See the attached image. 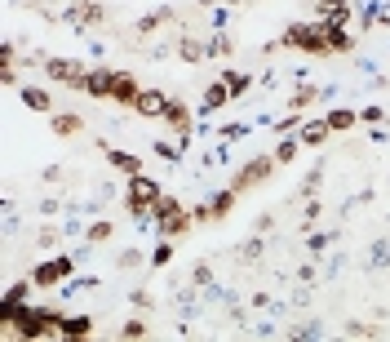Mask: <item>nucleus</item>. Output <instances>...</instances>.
<instances>
[{
    "mask_svg": "<svg viewBox=\"0 0 390 342\" xmlns=\"http://www.w3.org/2000/svg\"><path fill=\"white\" fill-rule=\"evenodd\" d=\"M160 120H164L168 129H173V134H178L182 142L191 138V125H195V120H191V107H186L182 98H168V103H164V116H160Z\"/></svg>",
    "mask_w": 390,
    "mask_h": 342,
    "instance_id": "6",
    "label": "nucleus"
},
{
    "mask_svg": "<svg viewBox=\"0 0 390 342\" xmlns=\"http://www.w3.org/2000/svg\"><path fill=\"white\" fill-rule=\"evenodd\" d=\"M31 289H36V285H31V280H18V285H9V293H5V302H0V320H5V316H13V312H18V307H27V298H31Z\"/></svg>",
    "mask_w": 390,
    "mask_h": 342,
    "instance_id": "9",
    "label": "nucleus"
},
{
    "mask_svg": "<svg viewBox=\"0 0 390 342\" xmlns=\"http://www.w3.org/2000/svg\"><path fill=\"white\" fill-rule=\"evenodd\" d=\"M360 120H368V125H382V120H386V111H382V107H360Z\"/></svg>",
    "mask_w": 390,
    "mask_h": 342,
    "instance_id": "29",
    "label": "nucleus"
},
{
    "mask_svg": "<svg viewBox=\"0 0 390 342\" xmlns=\"http://www.w3.org/2000/svg\"><path fill=\"white\" fill-rule=\"evenodd\" d=\"M93 320L89 316H62V338H89Z\"/></svg>",
    "mask_w": 390,
    "mask_h": 342,
    "instance_id": "12",
    "label": "nucleus"
},
{
    "mask_svg": "<svg viewBox=\"0 0 390 342\" xmlns=\"http://www.w3.org/2000/svg\"><path fill=\"white\" fill-rule=\"evenodd\" d=\"M107 160H111L115 169H125V173H142V160L129 156V152H111V147H107Z\"/></svg>",
    "mask_w": 390,
    "mask_h": 342,
    "instance_id": "18",
    "label": "nucleus"
},
{
    "mask_svg": "<svg viewBox=\"0 0 390 342\" xmlns=\"http://www.w3.org/2000/svg\"><path fill=\"white\" fill-rule=\"evenodd\" d=\"M315 5H319V13H324V18H328V13H337V9H346V0H315Z\"/></svg>",
    "mask_w": 390,
    "mask_h": 342,
    "instance_id": "31",
    "label": "nucleus"
},
{
    "mask_svg": "<svg viewBox=\"0 0 390 342\" xmlns=\"http://www.w3.org/2000/svg\"><path fill=\"white\" fill-rule=\"evenodd\" d=\"M302 152V142H297V134H284V142L275 147V152H270V156H275V165H288V160H293Z\"/></svg>",
    "mask_w": 390,
    "mask_h": 342,
    "instance_id": "19",
    "label": "nucleus"
},
{
    "mask_svg": "<svg viewBox=\"0 0 390 342\" xmlns=\"http://www.w3.org/2000/svg\"><path fill=\"white\" fill-rule=\"evenodd\" d=\"M164 103H168V98L160 89H142L138 103H133V111H138V116H164Z\"/></svg>",
    "mask_w": 390,
    "mask_h": 342,
    "instance_id": "11",
    "label": "nucleus"
},
{
    "mask_svg": "<svg viewBox=\"0 0 390 342\" xmlns=\"http://www.w3.org/2000/svg\"><path fill=\"white\" fill-rule=\"evenodd\" d=\"M270 169H275V156H258V160H248V165L235 173V191H248V187H258V183H266L270 178Z\"/></svg>",
    "mask_w": 390,
    "mask_h": 342,
    "instance_id": "5",
    "label": "nucleus"
},
{
    "mask_svg": "<svg viewBox=\"0 0 390 342\" xmlns=\"http://www.w3.org/2000/svg\"><path fill=\"white\" fill-rule=\"evenodd\" d=\"M319 98H324V93H319L315 85H302V89H297L293 98H288V107H293V111H306L311 103H319Z\"/></svg>",
    "mask_w": 390,
    "mask_h": 342,
    "instance_id": "17",
    "label": "nucleus"
},
{
    "mask_svg": "<svg viewBox=\"0 0 390 342\" xmlns=\"http://www.w3.org/2000/svg\"><path fill=\"white\" fill-rule=\"evenodd\" d=\"M23 103H27L31 111H49V107H54V103H49V93L36 89V85H23Z\"/></svg>",
    "mask_w": 390,
    "mask_h": 342,
    "instance_id": "20",
    "label": "nucleus"
},
{
    "mask_svg": "<svg viewBox=\"0 0 390 342\" xmlns=\"http://www.w3.org/2000/svg\"><path fill=\"white\" fill-rule=\"evenodd\" d=\"M156 200H160V183H156V178H147V173H129V200H125L129 214H133V218H151Z\"/></svg>",
    "mask_w": 390,
    "mask_h": 342,
    "instance_id": "2",
    "label": "nucleus"
},
{
    "mask_svg": "<svg viewBox=\"0 0 390 342\" xmlns=\"http://www.w3.org/2000/svg\"><path fill=\"white\" fill-rule=\"evenodd\" d=\"M115 76H120V72H111V67H93V72H89V80H84V93H93V98H111Z\"/></svg>",
    "mask_w": 390,
    "mask_h": 342,
    "instance_id": "7",
    "label": "nucleus"
},
{
    "mask_svg": "<svg viewBox=\"0 0 390 342\" xmlns=\"http://www.w3.org/2000/svg\"><path fill=\"white\" fill-rule=\"evenodd\" d=\"M280 45L306 49V54H333V45H328V23H293V27L280 36Z\"/></svg>",
    "mask_w": 390,
    "mask_h": 342,
    "instance_id": "1",
    "label": "nucleus"
},
{
    "mask_svg": "<svg viewBox=\"0 0 390 342\" xmlns=\"http://www.w3.org/2000/svg\"><path fill=\"white\" fill-rule=\"evenodd\" d=\"M120 338H147V320H129L120 329Z\"/></svg>",
    "mask_w": 390,
    "mask_h": 342,
    "instance_id": "26",
    "label": "nucleus"
},
{
    "mask_svg": "<svg viewBox=\"0 0 390 342\" xmlns=\"http://www.w3.org/2000/svg\"><path fill=\"white\" fill-rule=\"evenodd\" d=\"M178 54H182L186 62H195V58H205V54H209V49H205V45H200V40H191V36H182V40H178Z\"/></svg>",
    "mask_w": 390,
    "mask_h": 342,
    "instance_id": "23",
    "label": "nucleus"
},
{
    "mask_svg": "<svg viewBox=\"0 0 390 342\" xmlns=\"http://www.w3.org/2000/svg\"><path fill=\"white\" fill-rule=\"evenodd\" d=\"M222 80H226V89H231V98H235V93H244V89L253 85V76H248V72H222Z\"/></svg>",
    "mask_w": 390,
    "mask_h": 342,
    "instance_id": "22",
    "label": "nucleus"
},
{
    "mask_svg": "<svg viewBox=\"0 0 390 342\" xmlns=\"http://www.w3.org/2000/svg\"><path fill=\"white\" fill-rule=\"evenodd\" d=\"M138 93H142V85H138L129 72L115 76V89H111V103H115V107H133V103H138Z\"/></svg>",
    "mask_w": 390,
    "mask_h": 342,
    "instance_id": "8",
    "label": "nucleus"
},
{
    "mask_svg": "<svg viewBox=\"0 0 390 342\" xmlns=\"http://www.w3.org/2000/svg\"><path fill=\"white\" fill-rule=\"evenodd\" d=\"M328 134H333L328 120H306V125L297 129V142H302V147H324V142H328Z\"/></svg>",
    "mask_w": 390,
    "mask_h": 342,
    "instance_id": "10",
    "label": "nucleus"
},
{
    "mask_svg": "<svg viewBox=\"0 0 390 342\" xmlns=\"http://www.w3.org/2000/svg\"><path fill=\"white\" fill-rule=\"evenodd\" d=\"M328 45H333V54H350V49H355L346 27H328Z\"/></svg>",
    "mask_w": 390,
    "mask_h": 342,
    "instance_id": "21",
    "label": "nucleus"
},
{
    "mask_svg": "<svg viewBox=\"0 0 390 342\" xmlns=\"http://www.w3.org/2000/svg\"><path fill=\"white\" fill-rule=\"evenodd\" d=\"M45 72H49V80L71 85V89H84V80H89V72H84L80 62H71V58H45Z\"/></svg>",
    "mask_w": 390,
    "mask_h": 342,
    "instance_id": "4",
    "label": "nucleus"
},
{
    "mask_svg": "<svg viewBox=\"0 0 390 342\" xmlns=\"http://www.w3.org/2000/svg\"><path fill=\"white\" fill-rule=\"evenodd\" d=\"M346 334L350 338H377L382 329H372V324H346Z\"/></svg>",
    "mask_w": 390,
    "mask_h": 342,
    "instance_id": "28",
    "label": "nucleus"
},
{
    "mask_svg": "<svg viewBox=\"0 0 390 342\" xmlns=\"http://www.w3.org/2000/svg\"><path fill=\"white\" fill-rule=\"evenodd\" d=\"M168 258H173V244H168V240H164V244H160V249H156V253H151V263H156V267H164V263H168Z\"/></svg>",
    "mask_w": 390,
    "mask_h": 342,
    "instance_id": "30",
    "label": "nucleus"
},
{
    "mask_svg": "<svg viewBox=\"0 0 390 342\" xmlns=\"http://www.w3.org/2000/svg\"><path fill=\"white\" fill-rule=\"evenodd\" d=\"M156 152H160L164 160H178V156H182V152H178V147H168V142H160V147H156Z\"/></svg>",
    "mask_w": 390,
    "mask_h": 342,
    "instance_id": "32",
    "label": "nucleus"
},
{
    "mask_svg": "<svg viewBox=\"0 0 390 342\" xmlns=\"http://www.w3.org/2000/svg\"><path fill=\"white\" fill-rule=\"evenodd\" d=\"M328 129L333 134H342V129H355V120H360V111H346V107H337V111H328Z\"/></svg>",
    "mask_w": 390,
    "mask_h": 342,
    "instance_id": "14",
    "label": "nucleus"
},
{
    "mask_svg": "<svg viewBox=\"0 0 390 342\" xmlns=\"http://www.w3.org/2000/svg\"><path fill=\"white\" fill-rule=\"evenodd\" d=\"M115 263H120L125 271H133V267H138V263H142V253H138V249H125L120 258H115Z\"/></svg>",
    "mask_w": 390,
    "mask_h": 342,
    "instance_id": "27",
    "label": "nucleus"
},
{
    "mask_svg": "<svg viewBox=\"0 0 390 342\" xmlns=\"http://www.w3.org/2000/svg\"><path fill=\"white\" fill-rule=\"evenodd\" d=\"M71 271H76V258L62 253V258H54V263H36V271H31V285H36V289H54V285L67 280Z\"/></svg>",
    "mask_w": 390,
    "mask_h": 342,
    "instance_id": "3",
    "label": "nucleus"
},
{
    "mask_svg": "<svg viewBox=\"0 0 390 342\" xmlns=\"http://www.w3.org/2000/svg\"><path fill=\"white\" fill-rule=\"evenodd\" d=\"M84 240H89V244H103V240H111V222H107V218H98V222L89 227V232H84Z\"/></svg>",
    "mask_w": 390,
    "mask_h": 342,
    "instance_id": "24",
    "label": "nucleus"
},
{
    "mask_svg": "<svg viewBox=\"0 0 390 342\" xmlns=\"http://www.w3.org/2000/svg\"><path fill=\"white\" fill-rule=\"evenodd\" d=\"M222 5H240V0H222Z\"/></svg>",
    "mask_w": 390,
    "mask_h": 342,
    "instance_id": "33",
    "label": "nucleus"
},
{
    "mask_svg": "<svg viewBox=\"0 0 390 342\" xmlns=\"http://www.w3.org/2000/svg\"><path fill=\"white\" fill-rule=\"evenodd\" d=\"M80 129H84V120L71 116V111H67V116H54V134H58V138H76Z\"/></svg>",
    "mask_w": 390,
    "mask_h": 342,
    "instance_id": "16",
    "label": "nucleus"
},
{
    "mask_svg": "<svg viewBox=\"0 0 390 342\" xmlns=\"http://www.w3.org/2000/svg\"><path fill=\"white\" fill-rule=\"evenodd\" d=\"M205 49H209L213 58H226V54H231V40H226V36H213V40H209Z\"/></svg>",
    "mask_w": 390,
    "mask_h": 342,
    "instance_id": "25",
    "label": "nucleus"
},
{
    "mask_svg": "<svg viewBox=\"0 0 390 342\" xmlns=\"http://www.w3.org/2000/svg\"><path fill=\"white\" fill-rule=\"evenodd\" d=\"M231 103V89H226V80H213V85L205 89V111H217V107H226Z\"/></svg>",
    "mask_w": 390,
    "mask_h": 342,
    "instance_id": "13",
    "label": "nucleus"
},
{
    "mask_svg": "<svg viewBox=\"0 0 390 342\" xmlns=\"http://www.w3.org/2000/svg\"><path fill=\"white\" fill-rule=\"evenodd\" d=\"M235 195H240L235 187H226V191H217V195H213V200H209L213 218H226V214H231V209H235Z\"/></svg>",
    "mask_w": 390,
    "mask_h": 342,
    "instance_id": "15",
    "label": "nucleus"
}]
</instances>
